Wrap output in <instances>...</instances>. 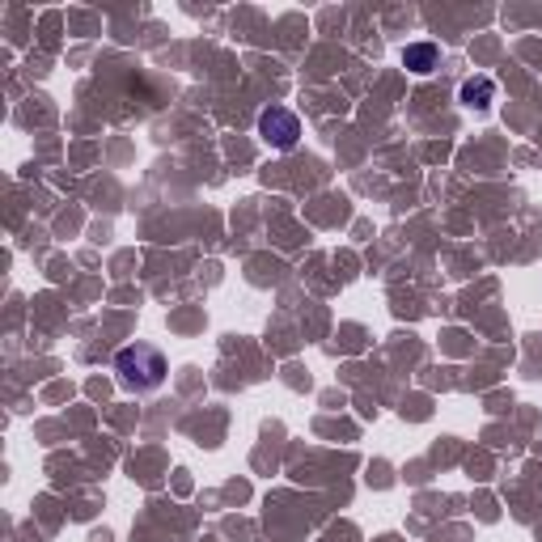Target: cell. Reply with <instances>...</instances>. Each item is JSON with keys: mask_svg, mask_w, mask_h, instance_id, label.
I'll use <instances>...</instances> for the list:
<instances>
[{"mask_svg": "<svg viewBox=\"0 0 542 542\" xmlns=\"http://www.w3.org/2000/svg\"><path fill=\"white\" fill-rule=\"evenodd\" d=\"M402 64L411 72H432L436 68V47L432 42H411V47L402 51Z\"/></svg>", "mask_w": 542, "mask_h": 542, "instance_id": "cell-2", "label": "cell"}, {"mask_svg": "<svg viewBox=\"0 0 542 542\" xmlns=\"http://www.w3.org/2000/svg\"><path fill=\"white\" fill-rule=\"evenodd\" d=\"M258 131H263V140H267V145H276V149H293V145H297V136H301V123H297L293 110L271 106V110L258 115Z\"/></svg>", "mask_w": 542, "mask_h": 542, "instance_id": "cell-1", "label": "cell"}, {"mask_svg": "<svg viewBox=\"0 0 542 542\" xmlns=\"http://www.w3.org/2000/svg\"><path fill=\"white\" fill-rule=\"evenodd\" d=\"M491 94H495V85H491L487 76H470V81L462 85V102H466V106H491Z\"/></svg>", "mask_w": 542, "mask_h": 542, "instance_id": "cell-3", "label": "cell"}]
</instances>
